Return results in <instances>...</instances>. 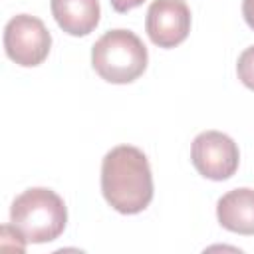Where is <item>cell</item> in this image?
I'll return each mask as SVG.
<instances>
[{
    "mask_svg": "<svg viewBox=\"0 0 254 254\" xmlns=\"http://www.w3.org/2000/svg\"><path fill=\"white\" fill-rule=\"evenodd\" d=\"M101 192L121 214H139L153 200V173L147 155L133 145L113 147L101 161Z\"/></svg>",
    "mask_w": 254,
    "mask_h": 254,
    "instance_id": "cell-1",
    "label": "cell"
},
{
    "mask_svg": "<svg viewBox=\"0 0 254 254\" xmlns=\"http://www.w3.org/2000/svg\"><path fill=\"white\" fill-rule=\"evenodd\" d=\"M10 224L24 242H52L65 230L67 206L52 189L32 187L14 198L10 206Z\"/></svg>",
    "mask_w": 254,
    "mask_h": 254,
    "instance_id": "cell-2",
    "label": "cell"
},
{
    "mask_svg": "<svg viewBox=\"0 0 254 254\" xmlns=\"http://www.w3.org/2000/svg\"><path fill=\"white\" fill-rule=\"evenodd\" d=\"M147 64V48L131 30H109L91 48V65L95 73L109 83L123 85L139 79Z\"/></svg>",
    "mask_w": 254,
    "mask_h": 254,
    "instance_id": "cell-3",
    "label": "cell"
},
{
    "mask_svg": "<svg viewBox=\"0 0 254 254\" xmlns=\"http://www.w3.org/2000/svg\"><path fill=\"white\" fill-rule=\"evenodd\" d=\"M52 48V36L44 22L30 14L10 18L4 28V50L8 58L22 67L40 65Z\"/></svg>",
    "mask_w": 254,
    "mask_h": 254,
    "instance_id": "cell-4",
    "label": "cell"
},
{
    "mask_svg": "<svg viewBox=\"0 0 254 254\" xmlns=\"http://www.w3.org/2000/svg\"><path fill=\"white\" fill-rule=\"evenodd\" d=\"M190 161L204 179L226 181L236 173L240 153L238 145L228 135L220 131H204L192 141Z\"/></svg>",
    "mask_w": 254,
    "mask_h": 254,
    "instance_id": "cell-5",
    "label": "cell"
},
{
    "mask_svg": "<svg viewBox=\"0 0 254 254\" xmlns=\"http://www.w3.org/2000/svg\"><path fill=\"white\" fill-rule=\"evenodd\" d=\"M145 30L149 40L159 48H175L187 40L190 32V10L185 0H153Z\"/></svg>",
    "mask_w": 254,
    "mask_h": 254,
    "instance_id": "cell-6",
    "label": "cell"
},
{
    "mask_svg": "<svg viewBox=\"0 0 254 254\" xmlns=\"http://www.w3.org/2000/svg\"><path fill=\"white\" fill-rule=\"evenodd\" d=\"M216 218L222 228L252 236L254 234V189L240 187L222 194L216 202Z\"/></svg>",
    "mask_w": 254,
    "mask_h": 254,
    "instance_id": "cell-7",
    "label": "cell"
},
{
    "mask_svg": "<svg viewBox=\"0 0 254 254\" xmlns=\"http://www.w3.org/2000/svg\"><path fill=\"white\" fill-rule=\"evenodd\" d=\"M56 24L69 36L91 34L101 16L99 0H50Z\"/></svg>",
    "mask_w": 254,
    "mask_h": 254,
    "instance_id": "cell-8",
    "label": "cell"
},
{
    "mask_svg": "<svg viewBox=\"0 0 254 254\" xmlns=\"http://www.w3.org/2000/svg\"><path fill=\"white\" fill-rule=\"evenodd\" d=\"M236 73H238V79L242 81V85H246L248 89L254 91V46L246 48L238 56Z\"/></svg>",
    "mask_w": 254,
    "mask_h": 254,
    "instance_id": "cell-9",
    "label": "cell"
},
{
    "mask_svg": "<svg viewBox=\"0 0 254 254\" xmlns=\"http://www.w3.org/2000/svg\"><path fill=\"white\" fill-rule=\"evenodd\" d=\"M109 2H111V8H113L115 12L125 14V12H129V10H133V8H139L145 0H109Z\"/></svg>",
    "mask_w": 254,
    "mask_h": 254,
    "instance_id": "cell-10",
    "label": "cell"
},
{
    "mask_svg": "<svg viewBox=\"0 0 254 254\" xmlns=\"http://www.w3.org/2000/svg\"><path fill=\"white\" fill-rule=\"evenodd\" d=\"M242 16L248 28L254 30V0H242Z\"/></svg>",
    "mask_w": 254,
    "mask_h": 254,
    "instance_id": "cell-11",
    "label": "cell"
}]
</instances>
